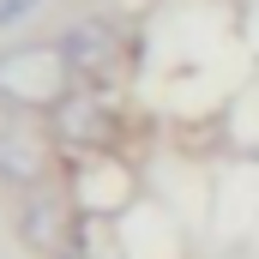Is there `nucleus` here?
I'll list each match as a JSON object with an SVG mask.
<instances>
[{
	"label": "nucleus",
	"mask_w": 259,
	"mask_h": 259,
	"mask_svg": "<svg viewBox=\"0 0 259 259\" xmlns=\"http://www.w3.org/2000/svg\"><path fill=\"white\" fill-rule=\"evenodd\" d=\"M72 91H78V78H72V66H66V55H61V36L0 49V109H6V115H36V121H49Z\"/></svg>",
	"instance_id": "1"
},
{
	"label": "nucleus",
	"mask_w": 259,
	"mask_h": 259,
	"mask_svg": "<svg viewBox=\"0 0 259 259\" xmlns=\"http://www.w3.org/2000/svg\"><path fill=\"white\" fill-rule=\"evenodd\" d=\"M61 55L78 84L121 91L133 78V66H139V36H133V24L109 18V12H84V18H72L61 30Z\"/></svg>",
	"instance_id": "2"
},
{
	"label": "nucleus",
	"mask_w": 259,
	"mask_h": 259,
	"mask_svg": "<svg viewBox=\"0 0 259 259\" xmlns=\"http://www.w3.org/2000/svg\"><path fill=\"white\" fill-rule=\"evenodd\" d=\"M61 139L36 115H6L0 121V187L12 193H42L61 181Z\"/></svg>",
	"instance_id": "3"
},
{
	"label": "nucleus",
	"mask_w": 259,
	"mask_h": 259,
	"mask_svg": "<svg viewBox=\"0 0 259 259\" xmlns=\"http://www.w3.org/2000/svg\"><path fill=\"white\" fill-rule=\"evenodd\" d=\"M121 127L127 121H121L115 91H91V84H78L61 109L49 115V133L61 139L66 157H103V151H115L121 145Z\"/></svg>",
	"instance_id": "4"
},
{
	"label": "nucleus",
	"mask_w": 259,
	"mask_h": 259,
	"mask_svg": "<svg viewBox=\"0 0 259 259\" xmlns=\"http://www.w3.org/2000/svg\"><path fill=\"white\" fill-rule=\"evenodd\" d=\"M78 229H84V217H78V205L66 199V187H42V193H24V211H18V235H24V247L42 259H61L72 247H84L78 241Z\"/></svg>",
	"instance_id": "5"
},
{
	"label": "nucleus",
	"mask_w": 259,
	"mask_h": 259,
	"mask_svg": "<svg viewBox=\"0 0 259 259\" xmlns=\"http://www.w3.org/2000/svg\"><path fill=\"white\" fill-rule=\"evenodd\" d=\"M49 0H0V30H18L30 12H42Z\"/></svg>",
	"instance_id": "6"
},
{
	"label": "nucleus",
	"mask_w": 259,
	"mask_h": 259,
	"mask_svg": "<svg viewBox=\"0 0 259 259\" xmlns=\"http://www.w3.org/2000/svg\"><path fill=\"white\" fill-rule=\"evenodd\" d=\"M61 259H97V253H91V247H72V253H61Z\"/></svg>",
	"instance_id": "7"
}]
</instances>
